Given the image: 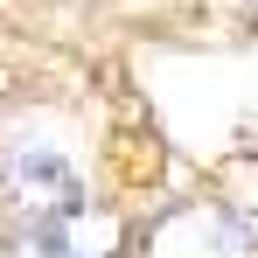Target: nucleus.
<instances>
[{
    "mask_svg": "<svg viewBox=\"0 0 258 258\" xmlns=\"http://www.w3.org/2000/svg\"><path fill=\"white\" fill-rule=\"evenodd\" d=\"M0 258H56V251H49L35 230H21V237H7V244H0Z\"/></svg>",
    "mask_w": 258,
    "mask_h": 258,
    "instance_id": "20e7f679",
    "label": "nucleus"
},
{
    "mask_svg": "<svg viewBox=\"0 0 258 258\" xmlns=\"http://www.w3.org/2000/svg\"><path fill=\"white\" fill-rule=\"evenodd\" d=\"M35 237H42L56 258H119V244H126V223L105 210V203H70L63 216H49Z\"/></svg>",
    "mask_w": 258,
    "mask_h": 258,
    "instance_id": "7ed1b4c3",
    "label": "nucleus"
},
{
    "mask_svg": "<svg viewBox=\"0 0 258 258\" xmlns=\"http://www.w3.org/2000/svg\"><path fill=\"white\" fill-rule=\"evenodd\" d=\"M0 196L7 210L21 216L28 230H42L49 216H63L70 203H84V174L63 147H42V140H21L0 154Z\"/></svg>",
    "mask_w": 258,
    "mask_h": 258,
    "instance_id": "f257e3e1",
    "label": "nucleus"
},
{
    "mask_svg": "<svg viewBox=\"0 0 258 258\" xmlns=\"http://www.w3.org/2000/svg\"><path fill=\"white\" fill-rule=\"evenodd\" d=\"M237 7H244V14H251V21H258V0H237Z\"/></svg>",
    "mask_w": 258,
    "mask_h": 258,
    "instance_id": "39448f33",
    "label": "nucleus"
},
{
    "mask_svg": "<svg viewBox=\"0 0 258 258\" xmlns=\"http://www.w3.org/2000/svg\"><path fill=\"white\" fill-rule=\"evenodd\" d=\"M147 258H251V237L230 210L188 203V210H168L147 230Z\"/></svg>",
    "mask_w": 258,
    "mask_h": 258,
    "instance_id": "f03ea898",
    "label": "nucleus"
}]
</instances>
